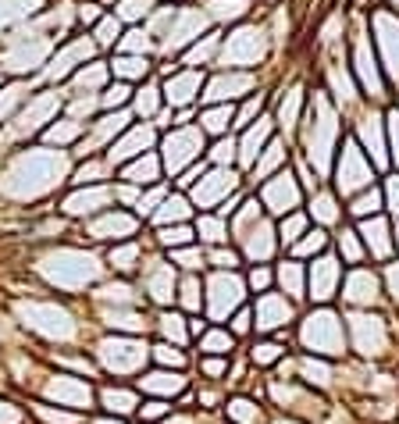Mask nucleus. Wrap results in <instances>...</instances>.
I'll use <instances>...</instances> for the list:
<instances>
[{
	"label": "nucleus",
	"mask_w": 399,
	"mask_h": 424,
	"mask_svg": "<svg viewBox=\"0 0 399 424\" xmlns=\"http://www.w3.org/2000/svg\"><path fill=\"white\" fill-rule=\"evenodd\" d=\"M157 378H161V382H143V385H146V388H161V392H168V375H157ZM171 388H175V392L182 388V378H178V375H171Z\"/></svg>",
	"instance_id": "412c9836"
},
{
	"label": "nucleus",
	"mask_w": 399,
	"mask_h": 424,
	"mask_svg": "<svg viewBox=\"0 0 399 424\" xmlns=\"http://www.w3.org/2000/svg\"><path fill=\"white\" fill-rule=\"evenodd\" d=\"M171 285H175V275L164 260H150L146 264V289L153 292V299H171Z\"/></svg>",
	"instance_id": "f257e3e1"
},
{
	"label": "nucleus",
	"mask_w": 399,
	"mask_h": 424,
	"mask_svg": "<svg viewBox=\"0 0 399 424\" xmlns=\"http://www.w3.org/2000/svg\"><path fill=\"white\" fill-rule=\"evenodd\" d=\"M200 225H203L207 239H221V221H218V218H203Z\"/></svg>",
	"instance_id": "b1692460"
},
{
	"label": "nucleus",
	"mask_w": 399,
	"mask_h": 424,
	"mask_svg": "<svg viewBox=\"0 0 399 424\" xmlns=\"http://www.w3.org/2000/svg\"><path fill=\"white\" fill-rule=\"evenodd\" d=\"M267 282H271V271H264V267H257L253 275H250V285L253 289H267Z\"/></svg>",
	"instance_id": "393cba45"
},
{
	"label": "nucleus",
	"mask_w": 399,
	"mask_h": 424,
	"mask_svg": "<svg viewBox=\"0 0 399 424\" xmlns=\"http://www.w3.org/2000/svg\"><path fill=\"white\" fill-rule=\"evenodd\" d=\"M114 72H125V75H146L150 65L146 61H136V57H118L114 61Z\"/></svg>",
	"instance_id": "4468645a"
},
{
	"label": "nucleus",
	"mask_w": 399,
	"mask_h": 424,
	"mask_svg": "<svg viewBox=\"0 0 399 424\" xmlns=\"http://www.w3.org/2000/svg\"><path fill=\"white\" fill-rule=\"evenodd\" d=\"M178 260H182V267H200L203 257H200L196 250H189V253H178Z\"/></svg>",
	"instance_id": "cd10ccee"
},
{
	"label": "nucleus",
	"mask_w": 399,
	"mask_h": 424,
	"mask_svg": "<svg viewBox=\"0 0 399 424\" xmlns=\"http://www.w3.org/2000/svg\"><path fill=\"white\" fill-rule=\"evenodd\" d=\"M225 118H232V107L210 111V114H207V129H210V132H225Z\"/></svg>",
	"instance_id": "a211bd4d"
},
{
	"label": "nucleus",
	"mask_w": 399,
	"mask_h": 424,
	"mask_svg": "<svg viewBox=\"0 0 399 424\" xmlns=\"http://www.w3.org/2000/svg\"><path fill=\"white\" fill-rule=\"evenodd\" d=\"M189 239H193L189 228H161V242H164V246H171V242L178 246V242H189Z\"/></svg>",
	"instance_id": "dca6fc26"
},
{
	"label": "nucleus",
	"mask_w": 399,
	"mask_h": 424,
	"mask_svg": "<svg viewBox=\"0 0 399 424\" xmlns=\"http://www.w3.org/2000/svg\"><path fill=\"white\" fill-rule=\"evenodd\" d=\"M150 139H153V132H150V129H143V125L129 129V132H125V139H121L118 146H111L107 161H125V157H139V150H143V146H146Z\"/></svg>",
	"instance_id": "7ed1b4c3"
},
{
	"label": "nucleus",
	"mask_w": 399,
	"mask_h": 424,
	"mask_svg": "<svg viewBox=\"0 0 399 424\" xmlns=\"http://www.w3.org/2000/svg\"><path fill=\"white\" fill-rule=\"evenodd\" d=\"M129 129V114L125 111H118V114H104V118H97V125H93V132H97V139L93 143H86V146H104V143H111V136H121ZM86 146L79 150V154H86Z\"/></svg>",
	"instance_id": "20e7f679"
},
{
	"label": "nucleus",
	"mask_w": 399,
	"mask_h": 424,
	"mask_svg": "<svg viewBox=\"0 0 399 424\" xmlns=\"http://www.w3.org/2000/svg\"><path fill=\"white\" fill-rule=\"evenodd\" d=\"M203 371H207V375H221V371H225V363H221V360H207V363H203Z\"/></svg>",
	"instance_id": "c85d7f7f"
},
{
	"label": "nucleus",
	"mask_w": 399,
	"mask_h": 424,
	"mask_svg": "<svg viewBox=\"0 0 399 424\" xmlns=\"http://www.w3.org/2000/svg\"><path fill=\"white\" fill-rule=\"evenodd\" d=\"M121 178L125 182H139V186H153V182H157V157H136L129 168H121Z\"/></svg>",
	"instance_id": "39448f33"
},
{
	"label": "nucleus",
	"mask_w": 399,
	"mask_h": 424,
	"mask_svg": "<svg viewBox=\"0 0 399 424\" xmlns=\"http://www.w3.org/2000/svg\"><path fill=\"white\" fill-rule=\"evenodd\" d=\"M114 40H118V22H114V18H104L100 29H97V43L107 47V43H114Z\"/></svg>",
	"instance_id": "f3484780"
},
{
	"label": "nucleus",
	"mask_w": 399,
	"mask_h": 424,
	"mask_svg": "<svg viewBox=\"0 0 399 424\" xmlns=\"http://www.w3.org/2000/svg\"><path fill=\"white\" fill-rule=\"evenodd\" d=\"M104 403H107V410H118V414H125V410H132L136 407V396H129V392H114V388H107L104 392Z\"/></svg>",
	"instance_id": "1a4fd4ad"
},
{
	"label": "nucleus",
	"mask_w": 399,
	"mask_h": 424,
	"mask_svg": "<svg viewBox=\"0 0 399 424\" xmlns=\"http://www.w3.org/2000/svg\"><path fill=\"white\" fill-rule=\"evenodd\" d=\"M150 93H157V89L146 86V89H139V93H136V104H139V111H146V114H153V107H157V100H153Z\"/></svg>",
	"instance_id": "6ab92c4d"
},
{
	"label": "nucleus",
	"mask_w": 399,
	"mask_h": 424,
	"mask_svg": "<svg viewBox=\"0 0 399 424\" xmlns=\"http://www.w3.org/2000/svg\"><path fill=\"white\" fill-rule=\"evenodd\" d=\"M150 8H153V0H125V4L118 8V15L129 18V22H139V18L150 15Z\"/></svg>",
	"instance_id": "9b49d317"
},
{
	"label": "nucleus",
	"mask_w": 399,
	"mask_h": 424,
	"mask_svg": "<svg viewBox=\"0 0 399 424\" xmlns=\"http://www.w3.org/2000/svg\"><path fill=\"white\" fill-rule=\"evenodd\" d=\"M97 424H118V421H97Z\"/></svg>",
	"instance_id": "2f4dec72"
},
{
	"label": "nucleus",
	"mask_w": 399,
	"mask_h": 424,
	"mask_svg": "<svg viewBox=\"0 0 399 424\" xmlns=\"http://www.w3.org/2000/svg\"><path fill=\"white\" fill-rule=\"evenodd\" d=\"M247 321H250V314H239L235 317V331H247Z\"/></svg>",
	"instance_id": "7c9ffc66"
},
{
	"label": "nucleus",
	"mask_w": 399,
	"mask_h": 424,
	"mask_svg": "<svg viewBox=\"0 0 399 424\" xmlns=\"http://www.w3.org/2000/svg\"><path fill=\"white\" fill-rule=\"evenodd\" d=\"M136 257H139V246H136V242L111 250V264H114L118 271H132V267H136Z\"/></svg>",
	"instance_id": "6e6552de"
},
{
	"label": "nucleus",
	"mask_w": 399,
	"mask_h": 424,
	"mask_svg": "<svg viewBox=\"0 0 399 424\" xmlns=\"http://www.w3.org/2000/svg\"><path fill=\"white\" fill-rule=\"evenodd\" d=\"M378 207H382V196H378V193H363V196H360V200H357L350 210H353V214H367V210L375 214Z\"/></svg>",
	"instance_id": "2eb2a0df"
},
{
	"label": "nucleus",
	"mask_w": 399,
	"mask_h": 424,
	"mask_svg": "<svg viewBox=\"0 0 399 424\" xmlns=\"http://www.w3.org/2000/svg\"><path fill=\"white\" fill-rule=\"evenodd\" d=\"M203 350L207 353H228L232 350V336H228V331H207Z\"/></svg>",
	"instance_id": "f8f14e48"
},
{
	"label": "nucleus",
	"mask_w": 399,
	"mask_h": 424,
	"mask_svg": "<svg viewBox=\"0 0 399 424\" xmlns=\"http://www.w3.org/2000/svg\"><path fill=\"white\" fill-rule=\"evenodd\" d=\"M196 292H200V285L189 278V282H186V303H189V307H200V296H196Z\"/></svg>",
	"instance_id": "a878e982"
},
{
	"label": "nucleus",
	"mask_w": 399,
	"mask_h": 424,
	"mask_svg": "<svg viewBox=\"0 0 399 424\" xmlns=\"http://www.w3.org/2000/svg\"><path fill=\"white\" fill-rule=\"evenodd\" d=\"M82 18H86V22H93V18H100L97 4H89V8H82Z\"/></svg>",
	"instance_id": "c756f323"
},
{
	"label": "nucleus",
	"mask_w": 399,
	"mask_h": 424,
	"mask_svg": "<svg viewBox=\"0 0 399 424\" xmlns=\"http://www.w3.org/2000/svg\"><path fill=\"white\" fill-rule=\"evenodd\" d=\"M157 353H161V360H171V363H186V356H182L178 350H168V346H157Z\"/></svg>",
	"instance_id": "bb28decb"
},
{
	"label": "nucleus",
	"mask_w": 399,
	"mask_h": 424,
	"mask_svg": "<svg viewBox=\"0 0 399 424\" xmlns=\"http://www.w3.org/2000/svg\"><path fill=\"white\" fill-rule=\"evenodd\" d=\"M257 111H260V100H250V104H247V111H242V114H239V121H235V129H247V125H250V121H247V118H253Z\"/></svg>",
	"instance_id": "4be33fe9"
},
{
	"label": "nucleus",
	"mask_w": 399,
	"mask_h": 424,
	"mask_svg": "<svg viewBox=\"0 0 399 424\" xmlns=\"http://www.w3.org/2000/svg\"><path fill=\"white\" fill-rule=\"evenodd\" d=\"M107 232H114V239L132 235V232H136V221H132L129 214H104L100 225H93V235H97V239H107Z\"/></svg>",
	"instance_id": "423d86ee"
},
{
	"label": "nucleus",
	"mask_w": 399,
	"mask_h": 424,
	"mask_svg": "<svg viewBox=\"0 0 399 424\" xmlns=\"http://www.w3.org/2000/svg\"><path fill=\"white\" fill-rule=\"evenodd\" d=\"M196 178H203V164H193V168H189L186 175H182V178H178V186H182V189H186V186H193V182H196Z\"/></svg>",
	"instance_id": "5701e85b"
},
{
	"label": "nucleus",
	"mask_w": 399,
	"mask_h": 424,
	"mask_svg": "<svg viewBox=\"0 0 399 424\" xmlns=\"http://www.w3.org/2000/svg\"><path fill=\"white\" fill-rule=\"evenodd\" d=\"M193 89H200V75H186V79H175V82H168L164 86V97H168V104H182V100H189L193 97Z\"/></svg>",
	"instance_id": "0eeeda50"
},
{
	"label": "nucleus",
	"mask_w": 399,
	"mask_h": 424,
	"mask_svg": "<svg viewBox=\"0 0 399 424\" xmlns=\"http://www.w3.org/2000/svg\"><path fill=\"white\" fill-rule=\"evenodd\" d=\"M114 350H125V343H118V346H114V343H107V346H104V360H107V368L114 363ZM136 360H139V353H132V356H129V353H118V371H129Z\"/></svg>",
	"instance_id": "9d476101"
},
{
	"label": "nucleus",
	"mask_w": 399,
	"mask_h": 424,
	"mask_svg": "<svg viewBox=\"0 0 399 424\" xmlns=\"http://www.w3.org/2000/svg\"><path fill=\"white\" fill-rule=\"evenodd\" d=\"M129 93L132 89L125 86V82H114V86H107V93H104V107H121L129 100Z\"/></svg>",
	"instance_id": "ddd939ff"
},
{
	"label": "nucleus",
	"mask_w": 399,
	"mask_h": 424,
	"mask_svg": "<svg viewBox=\"0 0 399 424\" xmlns=\"http://www.w3.org/2000/svg\"><path fill=\"white\" fill-rule=\"evenodd\" d=\"M161 328L168 331V336H178V339H182V317H178V314H164V317H161Z\"/></svg>",
	"instance_id": "aec40b11"
},
{
	"label": "nucleus",
	"mask_w": 399,
	"mask_h": 424,
	"mask_svg": "<svg viewBox=\"0 0 399 424\" xmlns=\"http://www.w3.org/2000/svg\"><path fill=\"white\" fill-rule=\"evenodd\" d=\"M168 143H175V154H164V157H168V168L178 171V168L186 164V161L196 154V150L203 146V136H200V132H178L175 139L168 136Z\"/></svg>",
	"instance_id": "f03ea898"
}]
</instances>
